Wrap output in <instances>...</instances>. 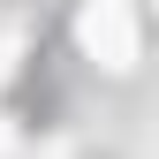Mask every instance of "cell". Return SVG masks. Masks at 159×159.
Instances as JSON below:
<instances>
[{"instance_id":"cell-1","label":"cell","mask_w":159,"mask_h":159,"mask_svg":"<svg viewBox=\"0 0 159 159\" xmlns=\"http://www.w3.org/2000/svg\"><path fill=\"white\" fill-rule=\"evenodd\" d=\"M76 46L91 53L98 68H136V46H144V30H136V8L129 0H91L84 15H76Z\"/></svg>"}]
</instances>
